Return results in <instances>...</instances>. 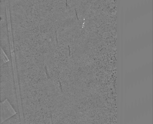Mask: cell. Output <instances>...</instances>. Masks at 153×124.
<instances>
[{"label": "cell", "instance_id": "6da1fadb", "mask_svg": "<svg viewBox=\"0 0 153 124\" xmlns=\"http://www.w3.org/2000/svg\"><path fill=\"white\" fill-rule=\"evenodd\" d=\"M1 102L7 99L16 112H19L12 60L1 65Z\"/></svg>", "mask_w": 153, "mask_h": 124}, {"label": "cell", "instance_id": "7a4b0ae2", "mask_svg": "<svg viewBox=\"0 0 153 124\" xmlns=\"http://www.w3.org/2000/svg\"><path fill=\"white\" fill-rule=\"evenodd\" d=\"M1 123L16 114V112L7 99L1 102Z\"/></svg>", "mask_w": 153, "mask_h": 124}, {"label": "cell", "instance_id": "3957f363", "mask_svg": "<svg viewBox=\"0 0 153 124\" xmlns=\"http://www.w3.org/2000/svg\"><path fill=\"white\" fill-rule=\"evenodd\" d=\"M20 117L19 112H16V113L9 118L4 121L1 123L2 124H20L21 123Z\"/></svg>", "mask_w": 153, "mask_h": 124}]
</instances>
